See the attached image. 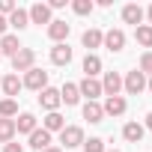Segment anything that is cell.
<instances>
[{"label": "cell", "instance_id": "6da1fadb", "mask_svg": "<svg viewBox=\"0 0 152 152\" xmlns=\"http://www.w3.org/2000/svg\"><path fill=\"white\" fill-rule=\"evenodd\" d=\"M21 84L27 87V90H33V93H42L45 87H48V72L45 69H30V72H24V78H21Z\"/></svg>", "mask_w": 152, "mask_h": 152}, {"label": "cell", "instance_id": "7a4b0ae2", "mask_svg": "<svg viewBox=\"0 0 152 152\" xmlns=\"http://www.w3.org/2000/svg\"><path fill=\"white\" fill-rule=\"evenodd\" d=\"M87 137H84V128L81 125H66L60 131V143H63V152L66 149H75V146H81Z\"/></svg>", "mask_w": 152, "mask_h": 152}, {"label": "cell", "instance_id": "3957f363", "mask_svg": "<svg viewBox=\"0 0 152 152\" xmlns=\"http://www.w3.org/2000/svg\"><path fill=\"white\" fill-rule=\"evenodd\" d=\"M122 90H125L128 96H140V93L146 90V75H143V72H137V69H134V72H128L125 78H122Z\"/></svg>", "mask_w": 152, "mask_h": 152}, {"label": "cell", "instance_id": "277c9868", "mask_svg": "<svg viewBox=\"0 0 152 152\" xmlns=\"http://www.w3.org/2000/svg\"><path fill=\"white\" fill-rule=\"evenodd\" d=\"M36 66V51L33 48H21L15 57H12V72L18 75V72H30Z\"/></svg>", "mask_w": 152, "mask_h": 152}, {"label": "cell", "instance_id": "5b68a950", "mask_svg": "<svg viewBox=\"0 0 152 152\" xmlns=\"http://www.w3.org/2000/svg\"><path fill=\"white\" fill-rule=\"evenodd\" d=\"M78 93H81L87 102H99V96H104V93H102V81H99V78H84V81L78 84Z\"/></svg>", "mask_w": 152, "mask_h": 152}, {"label": "cell", "instance_id": "8992f818", "mask_svg": "<svg viewBox=\"0 0 152 152\" xmlns=\"http://www.w3.org/2000/svg\"><path fill=\"white\" fill-rule=\"evenodd\" d=\"M122 90V75L119 72H104V78H102V93L110 99V96H119Z\"/></svg>", "mask_w": 152, "mask_h": 152}, {"label": "cell", "instance_id": "52a82bcc", "mask_svg": "<svg viewBox=\"0 0 152 152\" xmlns=\"http://www.w3.org/2000/svg\"><path fill=\"white\" fill-rule=\"evenodd\" d=\"M39 104L48 110V113H54V110H60V90H54V87H45L42 93H39Z\"/></svg>", "mask_w": 152, "mask_h": 152}, {"label": "cell", "instance_id": "ba28073f", "mask_svg": "<svg viewBox=\"0 0 152 152\" xmlns=\"http://www.w3.org/2000/svg\"><path fill=\"white\" fill-rule=\"evenodd\" d=\"M27 15H30V24H51L54 18H51V9H48V3H33L30 9H27Z\"/></svg>", "mask_w": 152, "mask_h": 152}, {"label": "cell", "instance_id": "9c48e42d", "mask_svg": "<svg viewBox=\"0 0 152 152\" xmlns=\"http://www.w3.org/2000/svg\"><path fill=\"white\" fill-rule=\"evenodd\" d=\"M69 30H72V27H69L66 21L54 18V21L48 24V39H51L54 45H60V42H66V39H69Z\"/></svg>", "mask_w": 152, "mask_h": 152}, {"label": "cell", "instance_id": "30bf717a", "mask_svg": "<svg viewBox=\"0 0 152 152\" xmlns=\"http://www.w3.org/2000/svg\"><path fill=\"white\" fill-rule=\"evenodd\" d=\"M102 110H104V116H122V113L128 110V102H125L122 96H110V99H104Z\"/></svg>", "mask_w": 152, "mask_h": 152}, {"label": "cell", "instance_id": "8fae6325", "mask_svg": "<svg viewBox=\"0 0 152 152\" xmlns=\"http://www.w3.org/2000/svg\"><path fill=\"white\" fill-rule=\"evenodd\" d=\"M81 42H84V48H87V54H93L96 48H102V42H104V33H102L99 27H90V30H84V36H81Z\"/></svg>", "mask_w": 152, "mask_h": 152}, {"label": "cell", "instance_id": "7c38bea8", "mask_svg": "<svg viewBox=\"0 0 152 152\" xmlns=\"http://www.w3.org/2000/svg\"><path fill=\"white\" fill-rule=\"evenodd\" d=\"M102 45H104L107 51L119 54V51L125 48V33H122L119 27H116V30H107V33H104V42H102Z\"/></svg>", "mask_w": 152, "mask_h": 152}, {"label": "cell", "instance_id": "4fadbf2b", "mask_svg": "<svg viewBox=\"0 0 152 152\" xmlns=\"http://www.w3.org/2000/svg\"><path fill=\"white\" fill-rule=\"evenodd\" d=\"M0 87H3V93H6V99H15L21 90H24V84H21V78L12 72V75H3V81H0Z\"/></svg>", "mask_w": 152, "mask_h": 152}, {"label": "cell", "instance_id": "5bb4252c", "mask_svg": "<svg viewBox=\"0 0 152 152\" xmlns=\"http://www.w3.org/2000/svg\"><path fill=\"white\" fill-rule=\"evenodd\" d=\"M143 6H137V3H128V6H122V21L125 24H134V27H140L143 24Z\"/></svg>", "mask_w": 152, "mask_h": 152}, {"label": "cell", "instance_id": "9a60e30c", "mask_svg": "<svg viewBox=\"0 0 152 152\" xmlns=\"http://www.w3.org/2000/svg\"><path fill=\"white\" fill-rule=\"evenodd\" d=\"M51 63H54V66H69V63H72V48H69L66 42L54 45V48H51Z\"/></svg>", "mask_w": 152, "mask_h": 152}, {"label": "cell", "instance_id": "2e32d148", "mask_svg": "<svg viewBox=\"0 0 152 152\" xmlns=\"http://www.w3.org/2000/svg\"><path fill=\"white\" fill-rule=\"evenodd\" d=\"M60 102L66 104V107H75L81 102V93H78V84H63L60 87Z\"/></svg>", "mask_w": 152, "mask_h": 152}, {"label": "cell", "instance_id": "e0dca14e", "mask_svg": "<svg viewBox=\"0 0 152 152\" xmlns=\"http://www.w3.org/2000/svg\"><path fill=\"white\" fill-rule=\"evenodd\" d=\"M21 48H24V45L18 42V36H15V33H6L3 39H0V54H3V57H15Z\"/></svg>", "mask_w": 152, "mask_h": 152}, {"label": "cell", "instance_id": "ac0fdd59", "mask_svg": "<svg viewBox=\"0 0 152 152\" xmlns=\"http://www.w3.org/2000/svg\"><path fill=\"white\" fill-rule=\"evenodd\" d=\"M42 128H45L48 134H54V131H63V128H66V116H63L60 110H54V113H48V116L42 119Z\"/></svg>", "mask_w": 152, "mask_h": 152}, {"label": "cell", "instance_id": "d6986e66", "mask_svg": "<svg viewBox=\"0 0 152 152\" xmlns=\"http://www.w3.org/2000/svg\"><path fill=\"white\" fill-rule=\"evenodd\" d=\"M36 128H39V125H36V116H33V113H18V119H15V131H18V134H27V137H30Z\"/></svg>", "mask_w": 152, "mask_h": 152}, {"label": "cell", "instance_id": "ffe728a7", "mask_svg": "<svg viewBox=\"0 0 152 152\" xmlns=\"http://www.w3.org/2000/svg\"><path fill=\"white\" fill-rule=\"evenodd\" d=\"M143 134H146V128H143L140 122H125V125H122V137H125L128 143H140Z\"/></svg>", "mask_w": 152, "mask_h": 152}, {"label": "cell", "instance_id": "44dd1931", "mask_svg": "<svg viewBox=\"0 0 152 152\" xmlns=\"http://www.w3.org/2000/svg\"><path fill=\"white\" fill-rule=\"evenodd\" d=\"M6 21H9V27H15V30H27V27H30V15H27V9H21V6H18Z\"/></svg>", "mask_w": 152, "mask_h": 152}, {"label": "cell", "instance_id": "7402d4cb", "mask_svg": "<svg viewBox=\"0 0 152 152\" xmlns=\"http://www.w3.org/2000/svg\"><path fill=\"white\" fill-rule=\"evenodd\" d=\"M84 119H87V122H93V125H96V122H102V119H104L102 104H99V102H87V104H84Z\"/></svg>", "mask_w": 152, "mask_h": 152}, {"label": "cell", "instance_id": "603a6c76", "mask_svg": "<svg viewBox=\"0 0 152 152\" xmlns=\"http://www.w3.org/2000/svg\"><path fill=\"white\" fill-rule=\"evenodd\" d=\"M30 146H33L36 152H42V149H48V146H51V134H48L45 128H36V131L30 134Z\"/></svg>", "mask_w": 152, "mask_h": 152}, {"label": "cell", "instance_id": "cb8c5ba5", "mask_svg": "<svg viewBox=\"0 0 152 152\" xmlns=\"http://www.w3.org/2000/svg\"><path fill=\"white\" fill-rule=\"evenodd\" d=\"M84 75H87V78L102 75V60H99V54H87V57H84Z\"/></svg>", "mask_w": 152, "mask_h": 152}, {"label": "cell", "instance_id": "d4e9b609", "mask_svg": "<svg viewBox=\"0 0 152 152\" xmlns=\"http://www.w3.org/2000/svg\"><path fill=\"white\" fill-rule=\"evenodd\" d=\"M134 39H137V45H140V48H152V27H149V24L134 27Z\"/></svg>", "mask_w": 152, "mask_h": 152}, {"label": "cell", "instance_id": "484cf974", "mask_svg": "<svg viewBox=\"0 0 152 152\" xmlns=\"http://www.w3.org/2000/svg\"><path fill=\"white\" fill-rule=\"evenodd\" d=\"M18 131H15V119H0V143H12V137H15Z\"/></svg>", "mask_w": 152, "mask_h": 152}, {"label": "cell", "instance_id": "4316f807", "mask_svg": "<svg viewBox=\"0 0 152 152\" xmlns=\"http://www.w3.org/2000/svg\"><path fill=\"white\" fill-rule=\"evenodd\" d=\"M18 116V102L15 99H0V119H15Z\"/></svg>", "mask_w": 152, "mask_h": 152}, {"label": "cell", "instance_id": "83f0119b", "mask_svg": "<svg viewBox=\"0 0 152 152\" xmlns=\"http://www.w3.org/2000/svg\"><path fill=\"white\" fill-rule=\"evenodd\" d=\"M93 9H96L93 0H75V3H72V12H75V15H90Z\"/></svg>", "mask_w": 152, "mask_h": 152}, {"label": "cell", "instance_id": "f1b7e54d", "mask_svg": "<svg viewBox=\"0 0 152 152\" xmlns=\"http://www.w3.org/2000/svg\"><path fill=\"white\" fill-rule=\"evenodd\" d=\"M137 72H143L146 78H152V51H143V57H140V66H137Z\"/></svg>", "mask_w": 152, "mask_h": 152}, {"label": "cell", "instance_id": "f546056e", "mask_svg": "<svg viewBox=\"0 0 152 152\" xmlns=\"http://www.w3.org/2000/svg\"><path fill=\"white\" fill-rule=\"evenodd\" d=\"M81 146H84V152H104V140H102V137H90V140H84Z\"/></svg>", "mask_w": 152, "mask_h": 152}, {"label": "cell", "instance_id": "4dcf8cb0", "mask_svg": "<svg viewBox=\"0 0 152 152\" xmlns=\"http://www.w3.org/2000/svg\"><path fill=\"white\" fill-rule=\"evenodd\" d=\"M15 9H18V6L12 3V0H0V15H3V18H6V15H12Z\"/></svg>", "mask_w": 152, "mask_h": 152}, {"label": "cell", "instance_id": "1f68e13d", "mask_svg": "<svg viewBox=\"0 0 152 152\" xmlns=\"http://www.w3.org/2000/svg\"><path fill=\"white\" fill-rule=\"evenodd\" d=\"M3 152H24V146H21V143H6Z\"/></svg>", "mask_w": 152, "mask_h": 152}, {"label": "cell", "instance_id": "d6a6232c", "mask_svg": "<svg viewBox=\"0 0 152 152\" xmlns=\"http://www.w3.org/2000/svg\"><path fill=\"white\" fill-rule=\"evenodd\" d=\"M6 30H9V21H6L3 15H0V39H3V36H6Z\"/></svg>", "mask_w": 152, "mask_h": 152}, {"label": "cell", "instance_id": "836d02e7", "mask_svg": "<svg viewBox=\"0 0 152 152\" xmlns=\"http://www.w3.org/2000/svg\"><path fill=\"white\" fill-rule=\"evenodd\" d=\"M143 128H149V131H152V110L146 113V119H143Z\"/></svg>", "mask_w": 152, "mask_h": 152}, {"label": "cell", "instance_id": "e575fe53", "mask_svg": "<svg viewBox=\"0 0 152 152\" xmlns=\"http://www.w3.org/2000/svg\"><path fill=\"white\" fill-rule=\"evenodd\" d=\"M143 15L149 18V27H152V3H149V9H143Z\"/></svg>", "mask_w": 152, "mask_h": 152}, {"label": "cell", "instance_id": "d590c367", "mask_svg": "<svg viewBox=\"0 0 152 152\" xmlns=\"http://www.w3.org/2000/svg\"><path fill=\"white\" fill-rule=\"evenodd\" d=\"M42 152H63L60 146H48V149H42Z\"/></svg>", "mask_w": 152, "mask_h": 152}, {"label": "cell", "instance_id": "8d00e7d4", "mask_svg": "<svg viewBox=\"0 0 152 152\" xmlns=\"http://www.w3.org/2000/svg\"><path fill=\"white\" fill-rule=\"evenodd\" d=\"M146 90H149V93H152V78H149V81H146Z\"/></svg>", "mask_w": 152, "mask_h": 152}, {"label": "cell", "instance_id": "74e56055", "mask_svg": "<svg viewBox=\"0 0 152 152\" xmlns=\"http://www.w3.org/2000/svg\"><path fill=\"white\" fill-rule=\"evenodd\" d=\"M104 152H119V149H104Z\"/></svg>", "mask_w": 152, "mask_h": 152}, {"label": "cell", "instance_id": "f35d334b", "mask_svg": "<svg viewBox=\"0 0 152 152\" xmlns=\"http://www.w3.org/2000/svg\"><path fill=\"white\" fill-rule=\"evenodd\" d=\"M0 81H3V75H0Z\"/></svg>", "mask_w": 152, "mask_h": 152}, {"label": "cell", "instance_id": "ab89813d", "mask_svg": "<svg viewBox=\"0 0 152 152\" xmlns=\"http://www.w3.org/2000/svg\"><path fill=\"white\" fill-rule=\"evenodd\" d=\"M0 60H3V54H0Z\"/></svg>", "mask_w": 152, "mask_h": 152}]
</instances>
